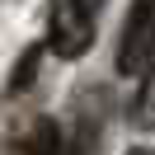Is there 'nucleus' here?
Returning <instances> with one entry per match:
<instances>
[{
  "label": "nucleus",
  "instance_id": "7ed1b4c3",
  "mask_svg": "<svg viewBox=\"0 0 155 155\" xmlns=\"http://www.w3.org/2000/svg\"><path fill=\"white\" fill-rule=\"evenodd\" d=\"M10 155H66V146H61V127L52 122V117L28 122V127H24V136H14V141H10Z\"/></svg>",
  "mask_w": 155,
  "mask_h": 155
},
{
  "label": "nucleus",
  "instance_id": "39448f33",
  "mask_svg": "<svg viewBox=\"0 0 155 155\" xmlns=\"http://www.w3.org/2000/svg\"><path fill=\"white\" fill-rule=\"evenodd\" d=\"M38 57H42L38 47H28V52L19 57V66H14V80H10V94H19V89H28V85H33V71H38Z\"/></svg>",
  "mask_w": 155,
  "mask_h": 155
},
{
  "label": "nucleus",
  "instance_id": "0eeeda50",
  "mask_svg": "<svg viewBox=\"0 0 155 155\" xmlns=\"http://www.w3.org/2000/svg\"><path fill=\"white\" fill-rule=\"evenodd\" d=\"M127 155H146V150H127Z\"/></svg>",
  "mask_w": 155,
  "mask_h": 155
},
{
  "label": "nucleus",
  "instance_id": "f257e3e1",
  "mask_svg": "<svg viewBox=\"0 0 155 155\" xmlns=\"http://www.w3.org/2000/svg\"><path fill=\"white\" fill-rule=\"evenodd\" d=\"M94 42V14L80 5V0H52L47 14V47L57 52L61 61H75L89 52Z\"/></svg>",
  "mask_w": 155,
  "mask_h": 155
},
{
  "label": "nucleus",
  "instance_id": "f03ea898",
  "mask_svg": "<svg viewBox=\"0 0 155 155\" xmlns=\"http://www.w3.org/2000/svg\"><path fill=\"white\" fill-rule=\"evenodd\" d=\"M155 66V0H136L117 42V75H146Z\"/></svg>",
  "mask_w": 155,
  "mask_h": 155
},
{
  "label": "nucleus",
  "instance_id": "423d86ee",
  "mask_svg": "<svg viewBox=\"0 0 155 155\" xmlns=\"http://www.w3.org/2000/svg\"><path fill=\"white\" fill-rule=\"evenodd\" d=\"M80 5H85L89 14H99V10H104V0H80Z\"/></svg>",
  "mask_w": 155,
  "mask_h": 155
},
{
  "label": "nucleus",
  "instance_id": "20e7f679",
  "mask_svg": "<svg viewBox=\"0 0 155 155\" xmlns=\"http://www.w3.org/2000/svg\"><path fill=\"white\" fill-rule=\"evenodd\" d=\"M132 127L136 132H155V66L141 75V89L132 99Z\"/></svg>",
  "mask_w": 155,
  "mask_h": 155
}]
</instances>
